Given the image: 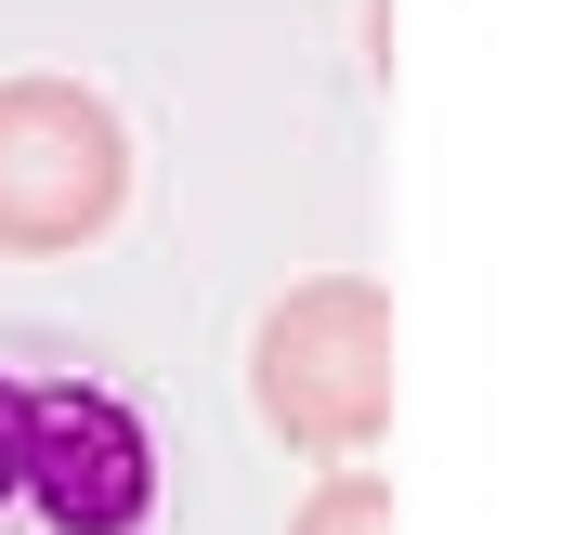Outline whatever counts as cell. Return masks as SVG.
<instances>
[{
	"mask_svg": "<svg viewBox=\"0 0 561 535\" xmlns=\"http://www.w3.org/2000/svg\"><path fill=\"white\" fill-rule=\"evenodd\" d=\"M157 431L118 379L0 366V535H157Z\"/></svg>",
	"mask_w": 561,
	"mask_h": 535,
	"instance_id": "cell-1",
	"label": "cell"
},
{
	"mask_svg": "<svg viewBox=\"0 0 561 535\" xmlns=\"http://www.w3.org/2000/svg\"><path fill=\"white\" fill-rule=\"evenodd\" d=\"M249 405L300 457H366L392 418V300L379 274H300L249 327Z\"/></svg>",
	"mask_w": 561,
	"mask_h": 535,
	"instance_id": "cell-2",
	"label": "cell"
},
{
	"mask_svg": "<svg viewBox=\"0 0 561 535\" xmlns=\"http://www.w3.org/2000/svg\"><path fill=\"white\" fill-rule=\"evenodd\" d=\"M131 209V118L92 79H0V249L66 262Z\"/></svg>",
	"mask_w": 561,
	"mask_h": 535,
	"instance_id": "cell-3",
	"label": "cell"
},
{
	"mask_svg": "<svg viewBox=\"0 0 561 535\" xmlns=\"http://www.w3.org/2000/svg\"><path fill=\"white\" fill-rule=\"evenodd\" d=\"M287 535H392V483H379V470H327Z\"/></svg>",
	"mask_w": 561,
	"mask_h": 535,
	"instance_id": "cell-4",
	"label": "cell"
}]
</instances>
